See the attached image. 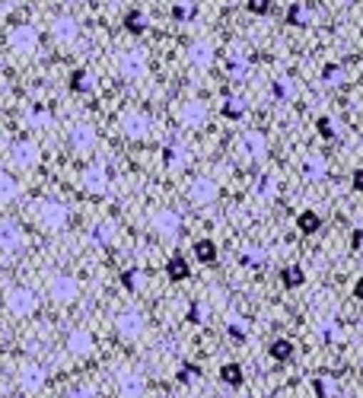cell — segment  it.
<instances>
[{
    "label": "cell",
    "mask_w": 363,
    "mask_h": 398,
    "mask_svg": "<svg viewBox=\"0 0 363 398\" xmlns=\"http://www.w3.org/2000/svg\"><path fill=\"white\" fill-rule=\"evenodd\" d=\"M351 185H354V191H363V169H354Z\"/></svg>",
    "instance_id": "36"
},
{
    "label": "cell",
    "mask_w": 363,
    "mask_h": 398,
    "mask_svg": "<svg viewBox=\"0 0 363 398\" xmlns=\"http://www.w3.org/2000/svg\"><path fill=\"white\" fill-rule=\"evenodd\" d=\"M188 319H191V322H204V310L195 303V306H191V315H188Z\"/></svg>",
    "instance_id": "37"
},
{
    "label": "cell",
    "mask_w": 363,
    "mask_h": 398,
    "mask_svg": "<svg viewBox=\"0 0 363 398\" xmlns=\"http://www.w3.org/2000/svg\"><path fill=\"white\" fill-rule=\"evenodd\" d=\"M125 284L131 287V290H137V271H128V274H125Z\"/></svg>",
    "instance_id": "39"
},
{
    "label": "cell",
    "mask_w": 363,
    "mask_h": 398,
    "mask_svg": "<svg viewBox=\"0 0 363 398\" xmlns=\"http://www.w3.org/2000/svg\"><path fill=\"white\" fill-rule=\"evenodd\" d=\"M208 58H210L208 45H191V61H195V64H208Z\"/></svg>",
    "instance_id": "28"
},
{
    "label": "cell",
    "mask_w": 363,
    "mask_h": 398,
    "mask_svg": "<svg viewBox=\"0 0 363 398\" xmlns=\"http://www.w3.org/2000/svg\"><path fill=\"white\" fill-rule=\"evenodd\" d=\"M10 48H13V51H19V54H32V51H36V48H39L36 26H29V23L13 26V29H10Z\"/></svg>",
    "instance_id": "12"
},
{
    "label": "cell",
    "mask_w": 363,
    "mask_h": 398,
    "mask_svg": "<svg viewBox=\"0 0 363 398\" xmlns=\"http://www.w3.org/2000/svg\"><path fill=\"white\" fill-rule=\"evenodd\" d=\"M80 185H83L90 195H106L108 185H112V173H108L106 163H90V166L80 173Z\"/></svg>",
    "instance_id": "9"
},
{
    "label": "cell",
    "mask_w": 363,
    "mask_h": 398,
    "mask_svg": "<svg viewBox=\"0 0 363 398\" xmlns=\"http://www.w3.org/2000/svg\"><path fill=\"white\" fill-rule=\"evenodd\" d=\"M153 230L160 233V236H175V233H179V214H175V210H160V214L153 217Z\"/></svg>",
    "instance_id": "16"
},
{
    "label": "cell",
    "mask_w": 363,
    "mask_h": 398,
    "mask_svg": "<svg viewBox=\"0 0 363 398\" xmlns=\"http://www.w3.org/2000/svg\"><path fill=\"white\" fill-rule=\"evenodd\" d=\"M319 134L322 137H332V125H328V118H319Z\"/></svg>",
    "instance_id": "38"
},
{
    "label": "cell",
    "mask_w": 363,
    "mask_h": 398,
    "mask_svg": "<svg viewBox=\"0 0 363 398\" xmlns=\"http://www.w3.org/2000/svg\"><path fill=\"white\" fill-rule=\"evenodd\" d=\"M351 245H354L357 252H363V230H354V233H351Z\"/></svg>",
    "instance_id": "35"
},
{
    "label": "cell",
    "mask_w": 363,
    "mask_h": 398,
    "mask_svg": "<svg viewBox=\"0 0 363 398\" xmlns=\"http://www.w3.org/2000/svg\"><path fill=\"white\" fill-rule=\"evenodd\" d=\"M36 217H39V226L48 233H61L67 230V223H71V208H67L64 201H54V198H48L36 208Z\"/></svg>",
    "instance_id": "4"
},
{
    "label": "cell",
    "mask_w": 363,
    "mask_h": 398,
    "mask_svg": "<svg viewBox=\"0 0 363 398\" xmlns=\"http://www.w3.org/2000/svg\"><path fill=\"white\" fill-rule=\"evenodd\" d=\"M354 297H357V300H360V303H363V277L357 280V284H354Z\"/></svg>",
    "instance_id": "40"
},
{
    "label": "cell",
    "mask_w": 363,
    "mask_h": 398,
    "mask_svg": "<svg viewBox=\"0 0 363 398\" xmlns=\"http://www.w3.org/2000/svg\"><path fill=\"white\" fill-rule=\"evenodd\" d=\"M195 376H198V367H182V369H179V379H182V382H191Z\"/></svg>",
    "instance_id": "34"
},
{
    "label": "cell",
    "mask_w": 363,
    "mask_h": 398,
    "mask_svg": "<svg viewBox=\"0 0 363 398\" xmlns=\"http://www.w3.org/2000/svg\"><path fill=\"white\" fill-rule=\"evenodd\" d=\"M297 226H300V233H319V226H322V217L316 214V210H303V214L297 217Z\"/></svg>",
    "instance_id": "22"
},
{
    "label": "cell",
    "mask_w": 363,
    "mask_h": 398,
    "mask_svg": "<svg viewBox=\"0 0 363 398\" xmlns=\"http://www.w3.org/2000/svg\"><path fill=\"white\" fill-rule=\"evenodd\" d=\"M150 128H153V121H150L147 112H137V108L121 112V131H125V137H131V141H143L150 134Z\"/></svg>",
    "instance_id": "11"
},
{
    "label": "cell",
    "mask_w": 363,
    "mask_h": 398,
    "mask_svg": "<svg viewBox=\"0 0 363 398\" xmlns=\"http://www.w3.org/2000/svg\"><path fill=\"white\" fill-rule=\"evenodd\" d=\"M249 10L262 16V13H268V10H271V0H249Z\"/></svg>",
    "instance_id": "31"
},
{
    "label": "cell",
    "mask_w": 363,
    "mask_h": 398,
    "mask_svg": "<svg viewBox=\"0 0 363 398\" xmlns=\"http://www.w3.org/2000/svg\"><path fill=\"white\" fill-rule=\"evenodd\" d=\"M112 243H115V223L102 220L90 230V245H96V249H106V245H112Z\"/></svg>",
    "instance_id": "17"
},
{
    "label": "cell",
    "mask_w": 363,
    "mask_h": 398,
    "mask_svg": "<svg viewBox=\"0 0 363 398\" xmlns=\"http://www.w3.org/2000/svg\"><path fill=\"white\" fill-rule=\"evenodd\" d=\"M0 249L4 252H23L26 249V230L16 220H0Z\"/></svg>",
    "instance_id": "14"
},
{
    "label": "cell",
    "mask_w": 363,
    "mask_h": 398,
    "mask_svg": "<svg viewBox=\"0 0 363 398\" xmlns=\"http://www.w3.org/2000/svg\"><path fill=\"white\" fill-rule=\"evenodd\" d=\"M19 398H23V395H19Z\"/></svg>",
    "instance_id": "43"
},
{
    "label": "cell",
    "mask_w": 363,
    "mask_h": 398,
    "mask_svg": "<svg viewBox=\"0 0 363 398\" xmlns=\"http://www.w3.org/2000/svg\"><path fill=\"white\" fill-rule=\"evenodd\" d=\"M26 121L36 128H51V112H48L45 106H32L29 112H26Z\"/></svg>",
    "instance_id": "24"
},
{
    "label": "cell",
    "mask_w": 363,
    "mask_h": 398,
    "mask_svg": "<svg viewBox=\"0 0 363 398\" xmlns=\"http://www.w3.org/2000/svg\"><path fill=\"white\" fill-rule=\"evenodd\" d=\"M220 379L227 382V386H232V389H239L242 386V367H239V363H227V367H220Z\"/></svg>",
    "instance_id": "23"
},
{
    "label": "cell",
    "mask_w": 363,
    "mask_h": 398,
    "mask_svg": "<svg viewBox=\"0 0 363 398\" xmlns=\"http://www.w3.org/2000/svg\"><path fill=\"white\" fill-rule=\"evenodd\" d=\"M48 297H51L54 303H61V306L77 303L80 300V280L73 277V274H67V271L51 274V277H48Z\"/></svg>",
    "instance_id": "5"
},
{
    "label": "cell",
    "mask_w": 363,
    "mask_h": 398,
    "mask_svg": "<svg viewBox=\"0 0 363 398\" xmlns=\"http://www.w3.org/2000/svg\"><path fill=\"white\" fill-rule=\"evenodd\" d=\"M360 36H363V29H360Z\"/></svg>",
    "instance_id": "42"
},
{
    "label": "cell",
    "mask_w": 363,
    "mask_h": 398,
    "mask_svg": "<svg viewBox=\"0 0 363 398\" xmlns=\"http://www.w3.org/2000/svg\"><path fill=\"white\" fill-rule=\"evenodd\" d=\"M280 280H284L287 290H297V287L306 284V274H303V267L300 265H287L284 271H280Z\"/></svg>",
    "instance_id": "20"
},
{
    "label": "cell",
    "mask_w": 363,
    "mask_h": 398,
    "mask_svg": "<svg viewBox=\"0 0 363 398\" xmlns=\"http://www.w3.org/2000/svg\"><path fill=\"white\" fill-rule=\"evenodd\" d=\"M163 156H166V166H173V169H175V166H182V163H179V160H182V156H179V150H173V147H169Z\"/></svg>",
    "instance_id": "32"
},
{
    "label": "cell",
    "mask_w": 363,
    "mask_h": 398,
    "mask_svg": "<svg viewBox=\"0 0 363 398\" xmlns=\"http://www.w3.org/2000/svg\"><path fill=\"white\" fill-rule=\"evenodd\" d=\"M64 351L73 357V360H90L96 354V335L90 328H71L64 335Z\"/></svg>",
    "instance_id": "6"
},
{
    "label": "cell",
    "mask_w": 363,
    "mask_h": 398,
    "mask_svg": "<svg viewBox=\"0 0 363 398\" xmlns=\"http://www.w3.org/2000/svg\"><path fill=\"white\" fill-rule=\"evenodd\" d=\"M166 274H169L173 280H185V277H188V265H185V258H179V255H175V258H169Z\"/></svg>",
    "instance_id": "25"
},
{
    "label": "cell",
    "mask_w": 363,
    "mask_h": 398,
    "mask_svg": "<svg viewBox=\"0 0 363 398\" xmlns=\"http://www.w3.org/2000/svg\"><path fill=\"white\" fill-rule=\"evenodd\" d=\"M182 118H185V121H191V125H195V121H201V118H204V108H201V106H185Z\"/></svg>",
    "instance_id": "30"
},
{
    "label": "cell",
    "mask_w": 363,
    "mask_h": 398,
    "mask_svg": "<svg viewBox=\"0 0 363 398\" xmlns=\"http://www.w3.org/2000/svg\"><path fill=\"white\" fill-rule=\"evenodd\" d=\"M230 335H232V338H239V341L245 338V335H242V328H239V325H230Z\"/></svg>",
    "instance_id": "41"
},
{
    "label": "cell",
    "mask_w": 363,
    "mask_h": 398,
    "mask_svg": "<svg viewBox=\"0 0 363 398\" xmlns=\"http://www.w3.org/2000/svg\"><path fill=\"white\" fill-rule=\"evenodd\" d=\"M64 398H99V392L93 386H73V389H67Z\"/></svg>",
    "instance_id": "26"
},
{
    "label": "cell",
    "mask_w": 363,
    "mask_h": 398,
    "mask_svg": "<svg viewBox=\"0 0 363 398\" xmlns=\"http://www.w3.org/2000/svg\"><path fill=\"white\" fill-rule=\"evenodd\" d=\"M73 89H80V93H90V73H86V71H77V73H73Z\"/></svg>",
    "instance_id": "29"
},
{
    "label": "cell",
    "mask_w": 363,
    "mask_h": 398,
    "mask_svg": "<svg viewBox=\"0 0 363 398\" xmlns=\"http://www.w3.org/2000/svg\"><path fill=\"white\" fill-rule=\"evenodd\" d=\"M143 328H147V315L137 310V306H125V310L115 315V335H118V341H125V345H134L143 335Z\"/></svg>",
    "instance_id": "3"
},
{
    "label": "cell",
    "mask_w": 363,
    "mask_h": 398,
    "mask_svg": "<svg viewBox=\"0 0 363 398\" xmlns=\"http://www.w3.org/2000/svg\"><path fill=\"white\" fill-rule=\"evenodd\" d=\"M51 36L58 39V42H64V45L77 42L80 39V23L71 16V13H61V16H54V23H51Z\"/></svg>",
    "instance_id": "15"
},
{
    "label": "cell",
    "mask_w": 363,
    "mask_h": 398,
    "mask_svg": "<svg viewBox=\"0 0 363 398\" xmlns=\"http://www.w3.org/2000/svg\"><path fill=\"white\" fill-rule=\"evenodd\" d=\"M118 73L125 80H137L147 73V54L137 51V48H131V51H121L118 54Z\"/></svg>",
    "instance_id": "13"
},
{
    "label": "cell",
    "mask_w": 363,
    "mask_h": 398,
    "mask_svg": "<svg viewBox=\"0 0 363 398\" xmlns=\"http://www.w3.org/2000/svg\"><path fill=\"white\" fill-rule=\"evenodd\" d=\"M191 198H195V201H208L210 198V182H195L191 185Z\"/></svg>",
    "instance_id": "27"
},
{
    "label": "cell",
    "mask_w": 363,
    "mask_h": 398,
    "mask_svg": "<svg viewBox=\"0 0 363 398\" xmlns=\"http://www.w3.org/2000/svg\"><path fill=\"white\" fill-rule=\"evenodd\" d=\"M4 306L13 319H32V315L39 312V306H42V300H39V293L32 290V287L16 284L4 293Z\"/></svg>",
    "instance_id": "1"
},
{
    "label": "cell",
    "mask_w": 363,
    "mask_h": 398,
    "mask_svg": "<svg viewBox=\"0 0 363 398\" xmlns=\"http://www.w3.org/2000/svg\"><path fill=\"white\" fill-rule=\"evenodd\" d=\"M39 160H42V150H39L36 141H29V137H19V141H13L10 147V163L16 169H36Z\"/></svg>",
    "instance_id": "8"
},
{
    "label": "cell",
    "mask_w": 363,
    "mask_h": 398,
    "mask_svg": "<svg viewBox=\"0 0 363 398\" xmlns=\"http://www.w3.org/2000/svg\"><path fill=\"white\" fill-rule=\"evenodd\" d=\"M19 191H23V185L16 182L10 173H0V208L4 204H13L19 198Z\"/></svg>",
    "instance_id": "18"
},
{
    "label": "cell",
    "mask_w": 363,
    "mask_h": 398,
    "mask_svg": "<svg viewBox=\"0 0 363 398\" xmlns=\"http://www.w3.org/2000/svg\"><path fill=\"white\" fill-rule=\"evenodd\" d=\"M115 389L121 398H143L147 395V376L134 367H121L115 373Z\"/></svg>",
    "instance_id": "7"
},
{
    "label": "cell",
    "mask_w": 363,
    "mask_h": 398,
    "mask_svg": "<svg viewBox=\"0 0 363 398\" xmlns=\"http://www.w3.org/2000/svg\"><path fill=\"white\" fill-rule=\"evenodd\" d=\"M223 115H227V118H242V112H239L236 102H223Z\"/></svg>",
    "instance_id": "33"
},
{
    "label": "cell",
    "mask_w": 363,
    "mask_h": 398,
    "mask_svg": "<svg viewBox=\"0 0 363 398\" xmlns=\"http://www.w3.org/2000/svg\"><path fill=\"white\" fill-rule=\"evenodd\" d=\"M67 143H71L73 153H93L96 143H99V131L90 125V121H80L67 131Z\"/></svg>",
    "instance_id": "10"
},
{
    "label": "cell",
    "mask_w": 363,
    "mask_h": 398,
    "mask_svg": "<svg viewBox=\"0 0 363 398\" xmlns=\"http://www.w3.org/2000/svg\"><path fill=\"white\" fill-rule=\"evenodd\" d=\"M195 258L201 265H214L217 262V245L210 243V239H198L195 243Z\"/></svg>",
    "instance_id": "21"
},
{
    "label": "cell",
    "mask_w": 363,
    "mask_h": 398,
    "mask_svg": "<svg viewBox=\"0 0 363 398\" xmlns=\"http://www.w3.org/2000/svg\"><path fill=\"white\" fill-rule=\"evenodd\" d=\"M268 354H271L277 363H287L293 354H297V347H293V341H287V338H274L271 345H268Z\"/></svg>",
    "instance_id": "19"
},
{
    "label": "cell",
    "mask_w": 363,
    "mask_h": 398,
    "mask_svg": "<svg viewBox=\"0 0 363 398\" xmlns=\"http://www.w3.org/2000/svg\"><path fill=\"white\" fill-rule=\"evenodd\" d=\"M48 382H51V373H48L45 363H39V360H23V363L16 367V386H19V392L36 395V392H42Z\"/></svg>",
    "instance_id": "2"
}]
</instances>
